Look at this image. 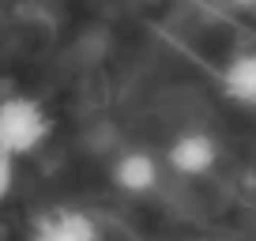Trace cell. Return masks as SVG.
<instances>
[{"mask_svg":"<svg viewBox=\"0 0 256 241\" xmlns=\"http://www.w3.org/2000/svg\"><path fill=\"white\" fill-rule=\"evenodd\" d=\"M53 132V117L46 113V106L38 98L12 94L0 98V151L8 158H23L34 154Z\"/></svg>","mask_w":256,"mask_h":241,"instance_id":"1","label":"cell"},{"mask_svg":"<svg viewBox=\"0 0 256 241\" xmlns=\"http://www.w3.org/2000/svg\"><path fill=\"white\" fill-rule=\"evenodd\" d=\"M166 162L174 174L181 177H204L211 174V166L218 162V144L208 136V132H184L170 144Z\"/></svg>","mask_w":256,"mask_h":241,"instance_id":"2","label":"cell"},{"mask_svg":"<svg viewBox=\"0 0 256 241\" xmlns=\"http://www.w3.org/2000/svg\"><path fill=\"white\" fill-rule=\"evenodd\" d=\"M30 241H98V226L83 211L60 208V211H49V215L38 218Z\"/></svg>","mask_w":256,"mask_h":241,"instance_id":"3","label":"cell"},{"mask_svg":"<svg viewBox=\"0 0 256 241\" xmlns=\"http://www.w3.org/2000/svg\"><path fill=\"white\" fill-rule=\"evenodd\" d=\"M113 185L120 192H132V196H144L158 185V162L154 154L147 151H124L117 162H113Z\"/></svg>","mask_w":256,"mask_h":241,"instance_id":"4","label":"cell"},{"mask_svg":"<svg viewBox=\"0 0 256 241\" xmlns=\"http://www.w3.org/2000/svg\"><path fill=\"white\" fill-rule=\"evenodd\" d=\"M222 94L238 106H256V53H238L222 68Z\"/></svg>","mask_w":256,"mask_h":241,"instance_id":"5","label":"cell"},{"mask_svg":"<svg viewBox=\"0 0 256 241\" xmlns=\"http://www.w3.org/2000/svg\"><path fill=\"white\" fill-rule=\"evenodd\" d=\"M12 185H16V158H8L0 151V200L12 192Z\"/></svg>","mask_w":256,"mask_h":241,"instance_id":"6","label":"cell"},{"mask_svg":"<svg viewBox=\"0 0 256 241\" xmlns=\"http://www.w3.org/2000/svg\"><path fill=\"white\" fill-rule=\"evenodd\" d=\"M234 8H256V0H230Z\"/></svg>","mask_w":256,"mask_h":241,"instance_id":"7","label":"cell"}]
</instances>
